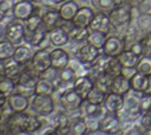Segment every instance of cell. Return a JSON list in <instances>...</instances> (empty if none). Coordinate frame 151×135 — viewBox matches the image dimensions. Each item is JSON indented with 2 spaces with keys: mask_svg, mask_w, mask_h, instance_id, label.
Returning a JSON list of instances; mask_svg holds the SVG:
<instances>
[{
  "mask_svg": "<svg viewBox=\"0 0 151 135\" xmlns=\"http://www.w3.org/2000/svg\"><path fill=\"white\" fill-rule=\"evenodd\" d=\"M105 72L111 75L112 77L119 76L123 72V65L119 62L118 57H109L106 64H105Z\"/></svg>",
  "mask_w": 151,
  "mask_h": 135,
  "instance_id": "cell-34",
  "label": "cell"
},
{
  "mask_svg": "<svg viewBox=\"0 0 151 135\" xmlns=\"http://www.w3.org/2000/svg\"><path fill=\"white\" fill-rule=\"evenodd\" d=\"M118 59L119 62L122 63L123 68H136L139 59H140V56H138L137 53H134L132 50L130 49H125L119 56H118Z\"/></svg>",
  "mask_w": 151,
  "mask_h": 135,
  "instance_id": "cell-26",
  "label": "cell"
},
{
  "mask_svg": "<svg viewBox=\"0 0 151 135\" xmlns=\"http://www.w3.org/2000/svg\"><path fill=\"white\" fill-rule=\"evenodd\" d=\"M106 95H107V92H105L104 90H101V89H99L98 86L94 85L92 88V90L88 92V95L85 99H87L92 103H96V104H103L105 98H106Z\"/></svg>",
  "mask_w": 151,
  "mask_h": 135,
  "instance_id": "cell-37",
  "label": "cell"
},
{
  "mask_svg": "<svg viewBox=\"0 0 151 135\" xmlns=\"http://www.w3.org/2000/svg\"><path fill=\"white\" fill-rule=\"evenodd\" d=\"M41 127H42V122L39 117H35L32 115H26V118H25L24 126H22V133L32 134V133H35L39 129H41Z\"/></svg>",
  "mask_w": 151,
  "mask_h": 135,
  "instance_id": "cell-29",
  "label": "cell"
},
{
  "mask_svg": "<svg viewBox=\"0 0 151 135\" xmlns=\"http://www.w3.org/2000/svg\"><path fill=\"white\" fill-rule=\"evenodd\" d=\"M130 50H132L134 53H137L138 56H144V53H143V47H142V44H140V41H136V43H132V45L129 47Z\"/></svg>",
  "mask_w": 151,
  "mask_h": 135,
  "instance_id": "cell-48",
  "label": "cell"
},
{
  "mask_svg": "<svg viewBox=\"0 0 151 135\" xmlns=\"http://www.w3.org/2000/svg\"><path fill=\"white\" fill-rule=\"evenodd\" d=\"M109 17L112 24V28L117 31H123L127 28L132 21V9L129 4L116 5L110 12Z\"/></svg>",
  "mask_w": 151,
  "mask_h": 135,
  "instance_id": "cell-1",
  "label": "cell"
},
{
  "mask_svg": "<svg viewBox=\"0 0 151 135\" xmlns=\"http://www.w3.org/2000/svg\"><path fill=\"white\" fill-rule=\"evenodd\" d=\"M112 28V24L109 17V13L106 14L103 11H98L94 13V17L90 24V30L91 31H97L101 32L105 34H109V32Z\"/></svg>",
  "mask_w": 151,
  "mask_h": 135,
  "instance_id": "cell-11",
  "label": "cell"
},
{
  "mask_svg": "<svg viewBox=\"0 0 151 135\" xmlns=\"http://www.w3.org/2000/svg\"><path fill=\"white\" fill-rule=\"evenodd\" d=\"M40 79V72H38L33 65L31 63H28L27 65L24 66L20 76L18 77V79L15 81L18 85L20 86H25V88H29V89H34L38 81Z\"/></svg>",
  "mask_w": 151,
  "mask_h": 135,
  "instance_id": "cell-7",
  "label": "cell"
},
{
  "mask_svg": "<svg viewBox=\"0 0 151 135\" xmlns=\"http://www.w3.org/2000/svg\"><path fill=\"white\" fill-rule=\"evenodd\" d=\"M83 102H84V98L73 88L65 89L59 96V103L61 108L70 112L79 110Z\"/></svg>",
  "mask_w": 151,
  "mask_h": 135,
  "instance_id": "cell-3",
  "label": "cell"
},
{
  "mask_svg": "<svg viewBox=\"0 0 151 135\" xmlns=\"http://www.w3.org/2000/svg\"><path fill=\"white\" fill-rule=\"evenodd\" d=\"M52 68L55 70H61L70 65V54L63 47H55L51 51Z\"/></svg>",
  "mask_w": 151,
  "mask_h": 135,
  "instance_id": "cell-17",
  "label": "cell"
},
{
  "mask_svg": "<svg viewBox=\"0 0 151 135\" xmlns=\"http://www.w3.org/2000/svg\"><path fill=\"white\" fill-rule=\"evenodd\" d=\"M124 103H125V96L124 95H119L116 92H109L106 95V98L103 103L105 111L107 112H120L124 108Z\"/></svg>",
  "mask_w": 151,
  "mask_h": 135,
  "instance_id": "cell-13",
  "label": "cell"
},
{
  "mask_svg": "<svg viewBox=\"0 0 151 135\" xmlns=\"http://www.w3.org/2000/svg\"><path fill=\"white\" fill-rule=\"evenodd\" d=\"M34 4L32 0H18L12 9V17L17 20L25 21L34 12Z\"/></svg>",
  "mask_w": 151,
  "mask_h": 135,
  "instance_id": "cell-10",
  "label": "cell"
},
{
  "mask_svg": "<svg viewBox=\"0 0 151 135\" xmlns=\"http://www.w3.org/2000/svg\"><path fill=\"white\" fill-rule=\"evenodd\" d=\"M52 4H55V5H61L63 2H65L66 0H51Z\"/></svg>",
  "mask_w": 151,
  "mask_h": 135,
  "instance_id": "cell-50",
  "label": "cell"
},
{
  "mask_svg": "<svg viewBox=\"0 0 151 135\" xmlns=\"http://www.w3.org/2000/svg\"><path fill=\"white\" fill-rule=\"evenodd\" d=\"M130 83H131V90L132 91L144 94L147 89V85H149V76L137 71L130 78Z\"/></svg>",
  "mask_w": 151,
  "mask_h": 135,
  "instance_id": "cell-24",
  "label": "cell"
},
{
  "mask_svg": "<svg viewBox=\"0 0 151 135\" xmlns=\"http://www.w3.org/2000/svg\"><path fill=\"white\" fill-rule=\"evenodd\" d=\"M79 110H80L81 116H84L86 118L94 120V118H100L104 115L103 110H105V109H104L103 104H96V103H92L87 99H84Z\"/></svg>",
  "mask_w": 151,
  "mask_h": 135,
  "instance_id": "cell-16",
  "label": "cell"
},
{
  "mask_svg": "<svg viewBox=\"0 0 151 135\" xmlns=\"http://www.w3.org/2000/svg\"><path fill=\"white\" fill-rule=\"evenodd\" d=\"M101 50L97 49L96 46H93L92 44L90 43H85L83 46H80L77 51V58L79 60L80 64L87 66V65H91L101 53H100Z\"/></svg>",
  "mask_w": 151,
  "mask_h": 135,
  "instance_id": "cell-8",
  "label": "cell"
},
{
  "mask_svg": "<svg viewBox=\"0 0 151 135\" xmlns=\"http://www.w3.org/2000/svg\"><path fill=\"white\" fill-rule=\"evenodd\" d=\"M106 38H107V34H105V33L97 32V31H91V33L88 36V39H87V43L92 44L93 46H96L99 50H103Z\"/></svg>",
  "mask_w": 151,
  "mask_h": 135,
  "instance_id": "cell-38",
  "label": "cell"
},
{
  "mask_svg": "<svg viewBox=\"0 0 151 135\" xmlns=\"http://www.w3.org/2000/svg\"><path fill=\"white\" fill-rule=\"evenodd\" d=\"M0 65H1V76H6L14 81L18 79V77L20 76V73L24 69L22 65H20L13 57L8 58L6 60H1Z\"/></svg>",
  "mask_w": 151,
  "mask_h": 135,
  "instance_id": "cell-14",
  "label": "cell"
},
{
  "mask_svg": "<svg viewBox=\"0 0 151 135\" xmlns=\"http://www.w3.org/2000/svg\"><path fill=\"white\" fill-rule=\"evenodd\" d=\"M79 8L80 6L74 0H66L65 2H63L59 7V13L61 15L63 21H72Z\"/></svg>",
  "mask_w": 151,
  "mask_h": 135,
  "instance_id": "cell-21",
  "label": "cell"
},
{
  "mask_svg": "<svg viewBox=\"0 0 151 135\" xmlns=\"http://www.w3.org/2000/svg\"><path fill=\"white\" fill-rule=\"evenodd\" d=\"M125 50V40L119 36H110L106 38L101 52L107 57H118Z\"/></svg>",
  "mask_w": 151,
  "mask_h": 135,
  "instance_id": "cell-9",
  "label": "cell"
},
{
  "mask_svg": "<svg viewBox=\"0 0 151 135\" xmlns=\"http://www.w3.org/2000/svg\"><path fill=\"white\" fill-rule=\"evenodd\" d=\"M41 19H42V27L48 32L63 24V19L59 13V9H53V8L47 9L46 12L42 13Z\"/></svg>",
  "mask_w": 151,
  "mask_h": 135,
  "instance_id": "cell-15",
  "label": "cell"
},
{
  "mask_svg": "<svg viewBox=\"0 0 151 135\" xmlns=\"http://www.w3.org/2000/svg\"><path fill=\"white\" fill-rule=\"evenodd\" d=\"M17 45L11 43L7 39H4L0 41V60H6L8 58H12L14 56Z\"/></svg>",
  "mask_w": 151,
  "mask_h": 135,
  "instance_id": "cell-35",
  "label": "cell"
},
{
  "mask_svg": "<svg viewBox=\"0 0 151 135\" xmlns=\"http://www.w3.org/2000/svg\"><path fill=\"white\" fill-rule=\"evenodd\" d=\"M77 79V72L73 68H71L70 65L59 70V75H58V82H59V85H70V84H73L74 81Z\"/></svg>",
  "mask_w": 151,
  "mask_h": 135,
  "instance_id": "cell-28",
  "label": "cell"
},
{
  "mask_svg": "<svg viewBox=\"0 0 151 135\" xmlns=\"http://www.w3.org/2000/svg\"><path fill=\"white\" fill-rule=\"evenodd\" d=\"M131 91V83L130 78L125 77L123 73L119 76H116L113 78L112 85H111V92H116L119 95H127Z\"/></svg>",
  "mask_w": 151,
  "mask_h": 135,
  "instance_id": "cell-23",
  "label": "cell"
},
{
  "mask_svg": "<svg viewBox=\"0 0 151 135\" xmlns=\"http://www.w3.org/2000/svg\"><path fill=\"white\" fill-rule=\"evenodd\" d=\"M94 17V12L91 7L88 6H81L79 11L77 12L74 19L72 20L76 26H81V27H90V24Z\"/></svg>",
  "mask_w": 151,
  "mask_h": 135,
  "instance_id": "cell-19",
  "label": "cell"
},
{
  "mask_svg": "<svg viewBox=\"0 0 151 135\" xmlns=\"http://www.w3.org/2000/svg\"><path fill=\"white\" fill-rule=\"evenodd\" d=\"M25 40L28 44H31V46L37 47L38 50H47V47L50 45H52L51 38H50V32L46 31L42 26L32 32L26 31Z\"/></svg>",
  "mask_w": 151,
  "mask_h": 135,
  "instance_id": "cell-4",
  "label": "cell"
},
{
  "mask_svg": "<svg viewBox=\"0 0 151 135\" xmlns=\"http://www.w3.org/2000/svg\"><path fill=\"white\" fill-rule=\"evenodd\" d=\"M140 123L143 124V127L146 129V133L151 130V111H146L143 112L140 116Z\"/></svg>",
  "mask_w": 151,
  "mask_h": 135,
  "instance_id": "cell-46",
  "label": "cell"
},
{
  "mask_svg": "<svg viewBox=\"0 0 151 135\" xmlns=\"http://www.w3.org/2000/svg\"><path fill=\"white\" fill-rule=\"evenodd\" d=\"M73 86V89L85 99L86 97H87V95H88V92L92 90V88L94 86V83H93V81L87 76V75H85V76H79V77H77V79L74 81V83L72 84Z\"/></svg>",
  "mask_w": 151,
  "mask_h": 135,
  "instance_id": "cell-20",
  "label": "cell"
},
{
  "mask_svg": "<svg viewBox=\"0 0 151 135\" xmlns=\"http://www.w3.org/2000/svg\"><path fill=\"white\" fill-rule=\"evenodd\" d=\"M92 2V6H94L98 11H103V12H106V11H111L116 5V0H91Z\"/></svg>",
  "mask_w": 151,
  "mask_h": 135,
  "instance_id": "cell-40",
  "label": "cell"
},
{
  "mask_svg": "<svg viewBox=\"0 0 151 135\" xmlns=\"http://www.w3.org/2000/svg\"><path fill=\"white\" fill-rule=\"evenodd\" d=\"M139 107H140L142 114L146 111H151V95L143 94L139 99Z\"/></svg>",
  "mask_w": 151,
  "mask_h": 135,
  "instance_id": "cell-44",
  "label": "cell"
},
{
  "mask_svg": "<svg viewBox=\"0 0 151 135\" xmlns=\"http://www.w3.org/2000/svg\"><path fill=\"white\" fill-rule=\"evenodd\" d=\"M68 33H70V38L74 43H86L91 33V30L90 27H81V26L74 25V27Z\"/></svg>",
  "mask_w": 151,
  "mask_h": 135,
  "instance_id": "cell-30",
  "label": "cell"
},
{
  "mask_svg": "<svg viewBox=\"0 0 151 135\" xmlns=\"http://www.w3.org/2000/svg\"><path fill=\"white\" fill-rule=\"evenodd\" d=\"M17 82L6 76L0 77V94L4 97H9L13 92H15Z\"/></svg>",
  "mask_w": 151,
  "mask_h": 135,
  "instance_id": "cell-33",
  "label": "cell"
},
{
  "mask_svg": "<svg viewBox=\"0 0 151 135\" xmlns=\"http://www.w3.org/2000/svg\"><path fill=\"white\" fill-rule=\"evenodd\" d=\"M15 0H0V15L1 18H6L7 14L11 12L15 5Z\"/></svg>",
  "mask_w": 151,
  "mask_h": 135,
  "instance_id": "cell-42",
  "label": "cell"
},
{
  "mask_svg": "<svg viewBox=\"0 0 151 135\" xmlns=\"http://www.w3.org/2000/svg\"><path fill=\"white\" fill-rule=\"evenodd\" d=\"M54 123H55L54 128H55V129H60V128L68 127L70 123H71V121H70V117H68L65 112L60 111V112H58L57 116L54 117Z\"/></svg>",
  "mask_w": 151,
  "mask_h": 135,
  "instance_id": "cell-41",
  "label": "cell"
},
{
  "mask_svg": "<svg viewBox=\"0 0 151 135\" xmlns=\"http://www.w3.org/2000/svg\"><path fill=\"white\" fill-rule=\"evenodd\" d=\"M144 94H147V95H151V76H149V85H147V89Z\"/></svg>",
  "mask_w": 151,
  "mask_h": 135,
  "instance_id": "cell-49",
  "label": "cell"
},
{
  "mask_svg": "<svg viewBox=\"0 0 151 135\" xmlns=\"http://www.w3.org/2000/svg\"><path fill=\"white\" fill-rule=\"evenodd\" d=\"M57 88H58V85L53 81H51L48 78L40 77V79L38 81V83L34 88V91L38 95H51L52 96L55 92Z\"/></svg>",
  "mask_w": 151,
  "mask_h": 135,
  "instance_id": "cell-25",
  "label": "cell"
},
{
  "mask_svg": "<svg viewBox=\"0 0 151 135\" xmlns=\"http://www.w3.org/2000/svg\"><path fill=\"white\" fill-rule=\"evenodd\" d=\"M113 78H114V77H112L111 75H109V73H106V72H103V73L94 81V85L109 94V92L111 91V85H112Z\"/></svg>",
  "mask_w": 151,
  "mask_h": 135,
  "instance_id": "cell-36",
  "label": "cell"
},
{
  "mask_svg": "<svg viewBox=\"0 0 151 135\" xmlns=\"http://www.w3.org/2000/svg\"><path fill=\"white\" fill-rule=\"evenodd\" d=\"M125 134L127 135H131V134H138V135H142V134H146V129L143 127V124H133Z\"/></svg>",
  "mask_w": 151,
  "mask_h": 135,
  "instance_id": "cell-47",
  "label": "cell"
},
{
  "mask_svg": "<svg viewBox=\"0 0 151 135\" xmlns=\"http://www.w3.org/2000/svg\"><path fill=\"white\" fill-rule=\"evenodd\" d=\"M98 127L109 135L112 134H118L122 131V120L119 117V114L116 112H107L98 120Z\"/></svg>",
  "mask_w": 151,
  "mask_h": 135,
  "instance_id": "cell-5",
  "label": "cell"
},
{
  "mask_svg": "<svg viewBox=\"0 0 151 135\" xmlns=\"http://www.w3.org/2000/svg\"><path fill=\"white\" fill-rule=\"evenodd\" d=\"M50 38H51L52 45L55 46V47H63L71 39L70 38V33L61 25L55 27V28H53L52 31H50Z\"/></svg>",
  "mask_w": 151,
  "mask_h": 135,
  "instance_id": "cell-22",
  "label": "cell"
},
{
  "mask_svg": "<svg viewBox=\"0 0 151 135\" xmlns=\"http://www.w3.org/2000/svg\"><path fill=\"white\" fill-rule=\"evenodd\" d=\"M144 56H151V32H147L140 40Z\"/></svg>",
  "mask_w": 151,
  "mask_h": 135,
  "instance_id": "cell-43",
  "label": "cell"
},
{
  "mask_svg": "<svg viewBox=\"0 0 151 135\" xmlns=\"http://www.w3.org/2000/svg\"><path fill=\"white\" fill-rule=\"evenodd\" d=\"M28 98L29 97H27L22 94L13 92L8 97V104L11 105V108L13 109L14 112H25L31 105V101Z\"/></svg>",
  "mask_w": 151,
  "mask_h": 135,
  "instance_id": "cell-18",
  "label": "cell"
},
{
  "mask_svg": "<svg viewBox=\"0 0 151 135\" xmlns=\"http://www.w3.org/2000/svg\"><path fill=\"white\" fill-rule=\"evenodd\" d=\"M31 110L39 115H50L54 111V101L51 95L35 94L31 99Z\"/></svg>",
  "mask_w": 151,
  "mask_h": 135,
  "instance_id": "cell-6",
  "label": "cell"
},
{
  "mask_svg": "<svg viewBox=\"0 0 151 135\" xmlns=\"http://www.w3.org/2000/svg\"><path fill=\"white\" fill-rule=\"evenodd\" d=\"M39 11H40V8L35 6L33 14H32L28 19L25 20L26 31L32 32V31H35V30H38V28H40V27L42 26V19H41V15H42V14H40Z\"/></svg>",
  "mask_w": 151,
  "mask_h": 135,
  "instance_id": "cell-32",
  "label": "cell"
},
{
  "mask_svg": "<svg viewBox=\"0 0 151 135\" xmlns=\"http://www.w3.org/2000/svg\"><path fill=\"white\" fill-rule=\"evenodd\" d=\"M70 128H71L72 135H86L88 130V127L84 116H78L73 118V121H71L70 123Z\"/></svg>",
  "mask_w": 151,
  "mask_h": 135,
  "instance_id": "cell-31",
  "label": "cell"
},
{
  "mask_svg": "<svg viewBox=\"0 0 151 135\" xmlns=\"http://www.w3.org/2000/svg\"><path fill=\"white\" fill-rule=\"evenodd\" d=\"M32 57H33V53L31 52L29 47L28 46H25V45H18L17 49H15L14 56H13V58L20 65H22V66H25L28 63H31Z\"/></svg>",
  "mask_w": 151,
  "mask_h": 135,
  "instance_id": "cell-27",
  "label": "cell"
},
{
  "mask_svg": "<svg viewBox=\"0 0 151 135\" xmlns=\"http://www.w3.org/2000/svg\"><path fill=\"white\" fill-rule=\"evenodd\" d=\"M140 15H151V0H142L139 6L137 7Z\"/></svg>",
  "mask_w": 151,
  "mask_h": 135,
  "instance_id": "cell-45",
  "label": "cell"
},
{
  "mask_svg": "<svg viewBox=\"0 0 151 135\" xmlns=\"http://www.w3.org/2000/svg\"><path fill=\"white\" fill-rule=\"evenodd\" d=\"M33 2H42V1H45V0H32Z\"/></svg>",
  "mask_w": 151,
  "mask_h": 135,
  "instance_id": "cell-51",
  "label": "cell"
},
{
  "mask_svg": "<svg viewBox=\"0 0 151 135\" xmlns=\"http://www.w3.org/2000/svg\"><path fill=\"white\" fill-rule=\"evenodd\" d=\"M31 64L38 72H44L52 68V62H51V52L47 50H37L33 53Z\"/></svg>",
  "mask_w": 151,
  "mask_h": 135,
  "instance_id": "cell-12",
  "label": "cell"
},
{
  "mask_svg": "<svg viewBox=\"0 0 151 135\" xmlns=\"http://www.w3.org/2000/svg\"><path fill=\"white\" fill-rule=\"evenodd\" d=\"M21 20H14V21H8L4 28V36L5 39L9 40L14 45H20L22 40L26 37V26L25 24L20 22Z\"/></svg>",
  "mask_w": 151,
  "mask_h": 135,
  "instance_id": "cell-2",
  "label": "cell"
},
{
  "mask_svg": "<svg viewBox=\"0 0 151 135\" xmlns=\"http://www.w3.org/2000/svg\"><path fill=\"white\" fill-rule=\"evenodd\" d=\"M136 69L138 72H142L146 76H151V56H142Z\"/></svg>",
  "mask_w": 151,
  "mask_h": 135,
  "instance_id": "cell-39",
  "label": "cell"
}]
</instances>
